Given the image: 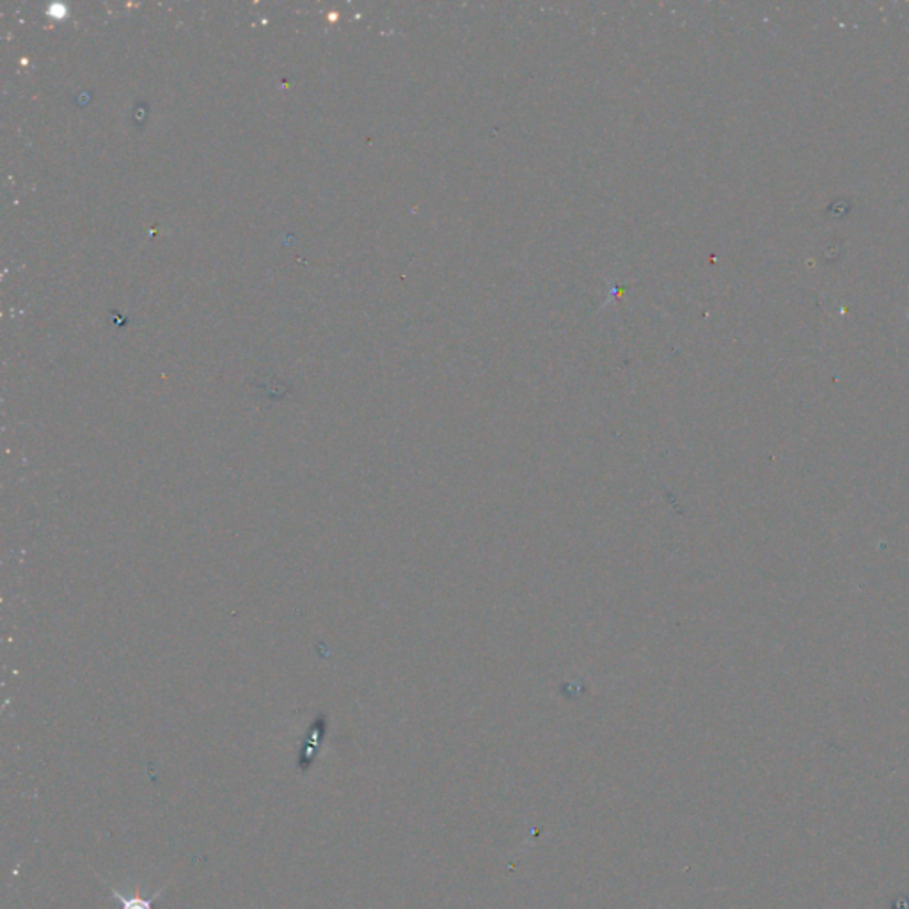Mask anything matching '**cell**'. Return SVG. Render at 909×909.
Segmentation results:
<instances>
[{
    "label": "cell",
    "mask_w": 909,
    "mask_h": 909,
    "mask_svg": "<svg viewBox=\"0 0 909 909\" xmlns=\"http://www.w3.org/2000/svg\"><path fill=\"white\" fill-rule=\"evenodd\" d=\"M110 894H113L114 899L121 902V909H154V902L159 899L160 896V891L157 896L151 897V899H145V897L139 896V894L125 896V894H121V891L113 887H110Z\"/></svg>",
    "instance_id": "cell-1"
}]
</instances>
